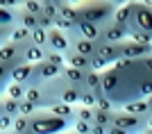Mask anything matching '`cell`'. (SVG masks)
<instances>
[{"label":"cell","mask_w":152,"mask_h":134,"mask_svg":"<svg viewBox=\"0 0 152 134\" xmlns=\"http://www.w3.org/2000/svg\"><path fill=\"white\" fill-rule=\"evenodd\" d=\"M98 96H100V93H95V91H86V89H84V96H82V102H80V105H82V107H91V109H95V107H98Z\"/></svg>","instance_id":"30"},{"label":"cell","mask_w":152,"mask_h":134,"mask_svg":"<svg viewBox=\"0 0 152 134\" xmlns=\"http://www.w3.org/2000/svg\"><path fill=\"white\" fill-rule=\"evenodd\" d=\"M102 32H104V27L86 23V21H82V23L75 27V34H80L82 39H89V41H95V43H102Z\"/></svg>","instance_id":"12"},{"label":"cell","mask_w":152,"mask_h":134,"mask_svg":"<svg viewBox=\"0 0 152 134\" xmlns=\"http://www.w3.org/2000/svg\"><path fill=\"white\" fill-rule=\"evenodd\" d=\"M0 114H9V116H14V118H18L20 116V102L2 96V100H0Z\"/></svg>","instance_id":"19"},{"label":"cell","mask_w":152,"mask_h":134,"mask_svg":"<svg viewBox=\"0 0 152 134\" xmlns=\"http://www.w3.org/2000/svg\"><path fill=\"white\" fill-rule=\"evenodd\" d=\"M152 57V45H139L132 43V41H125L123 43V59H129V62H143V59Z\"/></svg>","instance_id":"9"},{"label":"cell","mask_w":152,"mask_h":134,"mask_svg":"<svg viewBox=\"0 0 152 134\" xmlns=\"http://www.w3.org/2000/svg\"><path fill=\"white\" fill-rule=\"evenodd\" d=\"M45 62L52 66H59V68H66L68 66V62H66V55H61V52H55V50H48V57H45Z\"/></svg>","instance_id":"27"},{"label":"cell","mask_w":152,"mask_h":134,"mask_svg":"<svg viewBox=\"0 0 152 134\" xmlns=\"http://www.w3.org/2000/svg\"><path fill=\"white\" fill-rule=\"evenodd\" d=\"M59 16L61 18H66L68 23H73V25H80L82 23V14H80V7L70 5V2H61V9H59Z\"/></svg>","instance_id":"16"},{"label":"cell","mask_w":152,"mask_h":134,"mask_svg":"<svg viewBox=\"0 0 152 134\" xmlns=\"http://www.w3.org/2000/svg\"><path fill=\"white\" fill-rule=\"evenodd\" d=\"M93 123H84V121H75L73 123V134H91Z\"/></svg>","instance_id":"34"},{"label":"cell","mask_w":152,"mask_h":134,"mask_svg":"<svg viewBox=\"0 0 152 134\" xmlns=\"http://www.w3.org/2000/svg\"><path fill=\"white\" fill-rule=\"evenodd\" d=\"M143 134H152V130H145V132H143Z\"/></svg>","instance_id":"41"},{"label":"cell","mask_w":152,"mask_h":134,"mask_svg":"<svg viewBox=\"0 0 152 134\" xmlns=\"http://www.w3.org/2000/svg\"><path fill=\"white\" fill-rule=\"evenodd\" d=\"M132 43H139V45H152V34H145V32H139V30H129V39Z\"/></svg>","instance_id":"23"},{"label":"cell","mask_w":152,"mask_h":134,"mask_svg":"<svg viewBox=\"0 0 152 134\" xmlns=\"http://www.w3.org/2000/svg\"><path fill=\"white\" fill-rule=\"evenodd\" d=\"M114 116H116V111H102V109H95L93 125H102V127H111V123H114Z\"/></svg>","instance_id":"22"},{"label":"cell","mask_w":152,"mask_h":134,"mask_svg":"<svg viewBox=\"0 0 152 134\" xmlns=\"http://www.w3.org/2000/svg\"><path fill=\"white\" fill-rule=\"evenodd\" d=\"M109 134H129V132H125V130H121V127H114V125H111V127H109Z\"/></svg>","instance_id":"38"},{"label":"cell","mask_w":152,"mask_h":134,"mask_svg":"<svg viewBox=\"0 0 152 134\" xmlns=\"http://www.w3.org/2000/svg\"><path fill=\"white\" fill-rule=\"evenodd\" d=\"M77 7H80L82 21L100 27H107L114 21V14L118 9V5H114V2H84V5H77Z\"/></svg>","instance_id":"1"},{"label":"cell","mask_w":152,"mask_h":134,"mask_svg":"<svg viewBox=\"0 0 152 134\" xmlns=\"http://www.w3.org/2000/svg\"><path fill=\"white\" fill-rule=\"evenodd\" d=\"M123 111H127V114H132V116H139V118H145V121L152 118V105H150V100H145V98L127 102L125 107H123Z\"/></svg>","instance_id":"11"},{"label":"cell","mask_w":152,"mask_h":134,"mask_svg":"<svg viewBox=\"0 0 152 134\" xmlns=\"http://www.w3.org/2000/svg\"><path fill=\"white\" fill-rule=\"evenodd\" d=\"M20 9L27 12V14H34V16H41L43 14V2H39V0H25L20 5Z\"/></svg>","instance_id":"26"},{"label":"cell","mask_w":152,"mask_h":134,"mask_svg":"<svg viewBox=\"0 0 152 134\" xmlns=\"http://www.w3.org/2000/svg\"><path fill=\"white\" fill-rule=\"evenodd\" d=\"M2 96L12 98V100L23 102V100H25V96H27V86H25V84H14V82H12L5 91H2Z\"/></svg>","instance_id":"20"},{"label":"cell","mask_w":152,"mask_h":134,"mask_svg":"<svg viewBox=\"0 0 152 134\" xmlns=\"http://www.w3.org/2000/svg\"><path fill=\"white\" fill-rule=\"evenodd\" d=\"M91 134H109V127H102V125H93Z\"/></svg>","instance_id":"37"},{"label":"cell","mask_w":152,"mask_h":134,"mask_svg":"<svg viewBox=\"0 0 152 134\" xmlns=\"http://www.w3.org/2000/svg\"><path fill=\"white\" fill-rule=\"evenodd\" d=\"M66 62H68V66H73V68L86 70V73L91 70V59L89 57H82V55H77V52H73V50L66 52Z\"/></svg>","instance_id":"18"},{"label":"cell","mask_w":152,"mask_h":134,"mask_svg":"<svg viewBox=\"0 0 152 134\" xmlns=\"http://www.w3.org/2000/svg\"><path fill=\"white\" fill-rule=\"evenodd\" d=\"M70 134H73V132H70Z\"/></svg>","instance_id":"43"},{"label":"cell","mask_w":152,"mask_h":134,"mask_svg":"<svg viewBox=\"0 0 152 134\" xmlns=\"http://www.w3.org/2000/svg\"><path fill=\"white\" fill-rule=\"evenodd\" d=\"M32 45H39V48H48V30H32Z\"/></svg>","instance_id":"24"},{"label":"cell","mask_w":152,"mask_h":134,"mask_svg":"<svg viewBox=\"0 0 152 134\" xmlns=\"http://www.w3.org/2000/svg\"><path fill=\"white\" fill-rule=\"evenodd\" d=\"M127 39H129V27L125 25H118V23H109L104 27V32H102V43H125Z\"/></svg>","instance_id":"8"},{"label":"cell","mask_w":152,"mask_h":134,"mask_svg":"<svg viewBox=\"0 0 152 134\" xmlns=\"http://www.w3.org/2000/svg\"><path fill=\"white\" fill-rule=\"evenodd\" d=\"M111 125L125 130V132H129V134H143L148 130V121H145V118L132 116V114H127V111H123V109H121V111H116Z\"/></svg>","instance_id":"3"},{"label":"cell","mask_w":152,"mask_h":134,"mask_svg":"<svg viewBox=\"0 0 152 134\" xmlns=\"http://www.w3.org/2000/svg\"><path fill=\"white\" fill-rule=\"evenodd\" d=\"M14 132L16 134H30L32 132V118L18 116V118H16V125H14Z\"/></svg>","instance_id":"28"},{"label":"cell","mask_w":152,"mask_h":134,"mask_svg":"<svg viewBox=\"0 0 152 134\" xmlns=\"http://www.w3.org/2000/svg\"><path fill=\"white\" fill-rule=\"evenodd\" d=\"M18 27H25V30H37L39 27V16H34V14H27L20 9L18 12Z\"/></svg>","instance_id":"21"},{"label":"cell","mask_w":152,"mask_h":134,"mask_svg":"<svg viewBox=\"0 0 152 134\" xmlns=\"http://www.w3.org/2000/svg\"><path fill=\"white\" fill-rule=\"evenodd\" d=\"M70 48H73V43H70V34L61 32V30H57V27L48 32V50H55V52L66 55Z\"/></svg>","instance_id":"7"},{"label":"cell","mask_w":152,"mask_h":134,"mask_svg":"<svg viewBox=\"0 0 152 134\" xmlns=\"http://www.w3.org/2000/svg\"><path fill=\"white\" fill-rule=\"evenodd\" d=\"M70 43H73V48H70L73 52L82 55V57H89V59H93L95 55H98V48H100V43L89 41V39H82L75 32H70Z\"/></svg>","instance_id":"6"},{"label":"cell","mask_w":152,"mask_h":134,"mask_svg":"<svg viewBox=\"0 0 152 134\" xmlns=\"http://www.w3.org/2000/svg\"><path fill=\"white\" fill-rule=\"evenodd\" d=\"M14 125H16V118L9 114H0V134L14 132Z\"/></svg>","instance_id":"29"},{"label":"cell","mask_w":152,"mask_h":134,"mask_svg":"<svg viewBox=\"0 0 152 134\" xmlns=\"http://www.w3.org/2000/svg\"><path fill=\"white\" fill-rule=\"evenodd\" d=\"M86 75H89L86 70L73 68V66H66L64 73H61V77H64L66 84H70V86H82V89H84V82H86Z\"/></svg>","instance_id":"15"},{"label":"cell","mask_w":152,"mask_h":134,"mask_svg":"<svg viewBox=\"0 0 152 134\" xmlns=\"http://www.w3.org/2000/svg\"><path fill=\"white\" fill-rule=\"evenodd\" d=\"M7 134H16V132H7Z\"/></svg>","instance_id":"42"},{"label":"cell","mask_w":152,"mask_h":134,"mask_svg":"<svg viewBox=\"0 0 152 134\" xmlns=\"http://www.w3.org/2000/svg\"><path fill=\"white\" fill-rule=\"evenodd\" d=\"M93 116H95V109L91 107H77V121H84V123H93Z\"/></svg>","instance_id":"32"},{"label":"cell","mask_w":152,"mask_h":134,"mask_svg":"<svg viewBox=\"0 0 152 134\" xmlns=\"http://www.w3.org/2000/svg\"><path fill=\"white\" fill-rule=\"evenodd\" d=\"M134 12H136V2H125V5H121L118 9H116V14H114V23L125 25V27H129V30H132Z\"/></svg>","instance_id":"13"},{"label":"cell","mask_w":152,"mask_h":134,"mask_svg":"<svg viewBox=\"0 0 152 134\" xmlns=\"http://www.w3.org/2000/svg\"><path fill=\"white\" fill-rule=\"evenodd\" d=\"M25 48L27 45H18V43H12V41L2 43L0 45V64H7L12 68L27 64L25 62Z\"/></svg>","instance_id":"4"},{"label":"cell","mask_w":152,"mask_h":134,"mask_svg":"<svg viewBox=\"0 0 152 134\" xmlns=\"http://www.w3.org/2000/svg\"><path fill=\"white\" fill-rule=\"evenodd\" d=\"M148 130H152V118H148Z\"/></svg>","instance_id":"40"},{"label":"cell","mask_w":152,"mask_h":134,"mask_svg":"<svg viewBox=\"0 0 152 134\" xmlns=\"http://www.w3.org/2000/svg\"><path fill=\"white\" fill-rule=\"evenodd\" d=\"M98 57H102L104 62H107L109 66L118 64L123 59V43H100V48H98Z\"/></svg>","instance_id":"10"},{"label":"cell","mask_w":152,"mask_h":134,"mask_svg":"<svg viewBox=\"0 0 152 134\" xmlns=\"http://www.w3.org/2000/svg\"><path fill=\"white\" fill-rule=\"evenodd\" d=\"M59 9H61V0H45L43 2V14L50 16V18H57Z\"/></svg>","instance_id":"25"},{"label":"cell","mask_w":152,"mask_h":134,"mask_svg":"<svg viewBox=\"0 0 152 134\" xmlns=\"http://www.w3.org/2000/svg\"><path fill=\"white\" fill-rule=\"evenodd\" d=\"M114 107H116V105L109 100L104 93H100V96H98V107H95V109H102V111H114Z\"/></svg>","instance_id":"35"},{"label":"cell","mask_w":152,"mask_h":134,"mask_svg":"<svg viewBox=\"0 0 152 134\" xmlns=\"http://www.w3.org/2000/svg\"><path fill=\"white\" fill-rule=\"evenodd\" d=\"M132 30L152 34V2H136V12H134V23Z\"/></svg>","instance_id":"5"},{"label":"cell","mask_w":152,"mask_h":134,"mask_svg":"<svg viewBox=\"0 0 152 134\" xmlns=\"http://www.w3.org/2000/svg\"><path fill=\"white\" fill-rule=\"evenodd\" d=\"M143 64H145V70L152 75V57H148V59H143Z\"/></svg>","instance_id":"39"},{"label":"cell","mask_w":152,"mask_h":134,"mask_svg":"<svg viewBox=\"0 0 152 134\" xmlns=\"http://www.w3.org/2000/svg\"><path fill=\"white\" fill-rule=\"evenodd\" d=\"M109 68H111V66H109L102 57H98V55L91 59V70H95V73H104V70H109Z\"/></svg>","instance_id":"33"},{"label":"cell","mask_w":152,"mask_h":134,"mask_svg":"<svg viewBox=\"0 0 152 134\" xmlns=\"http://www.w3.org/2000/svg\"><path fill=\"white\" fill-rule=\"evenodd\" d=\"M70 125H73V123L52 116L50 111H39V114L32 118V132L30 134H59V132H64V130H68Z\"/></svg>","instance_id":"2"},{"label":"cell","mask_w":152,"mask_h":134,"mask_svg":"<svg viewBox=\"0 0 152 134\" xmlns=\"http://www.w3.org/2000/svg\"><path fill=\"white\" fill-rule=\"evenodd\" d=\"M39 111H41V109H39L37 105H32V102H27V100L20 102V116H25V118H34Z\"/></svg>","instance_id":"31"},{"label":"cell","mask_w":152,"mask_h":134,"mask_svg":"<svg viewBox=\"0 0 152 134\" xmlns=\"http://www.w3.org/2000/svg\"><path fill=\"white\" fill-rule=\"evenodd\" d=\"M39 27H41V30H48V32H50V30H55V18H50V16L41 14V16H39Z\"/></svg>","instance_id":"36"},{"label":"cell","mask_w":152,"mask_h":134,"mask_svg":"<svg viewBox=\"0 0 152 134\" xmlns=\"http://www.w3.org/2000/svg\"><path fill=\"white\" fill-rule=\"evenodd\" d=\"M48 111H50L52 116H57V118L68 121V123H75V121H77V107L66 105V102H55V105H52Z\"/></svg>","instance_id":"14"},{"label":"cell","mask_w":152,"mask_h":134,"mask_svg":"<svg viewBox=\"0 0 152 134\" xmlns=\"http://www.w3.org/2000/svg\"><path fill=\"white\" fill-rule=\"evenodd\" d=\"M45 57H48V48H39V45H27L25 48V62L27 64H43Z\"/></svg>","instance_id":"17"}]
</instances>
